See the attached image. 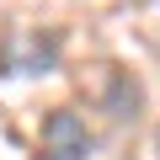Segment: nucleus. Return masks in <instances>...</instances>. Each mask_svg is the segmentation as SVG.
I'll return each instance as SVG.
<instances>
[{
	"label": "nucleus",
	"mask_w": 160,
	"mask_h": 160,
	"mask_svg": "<svg viewBox=\"0 0 160 160\" xmlns=\"http://www.w3.org/2000/svg\"><path fill=\"white\" fill-rule=\"evenodd\" d=\"M96 149V133L86 128V118L59 107L43 118V160H91Z\"/></svg>",
	"instance_id": "1"
},
{
	"label": "nucleus",
	"mask_w": 160,
	"mask_h": 160,
	"mask_svg": "<svg viewBox=\"0 0 160 160\" xmlns=\"http://www.w3.org/2000/svg\"><path fill=\"white\" fill-rule=\"evenodd\" d=\"M53 64H59V43L43 38V32L11 38L6 53H0V75H48Z\"/></svg>",
	"instance_id": "2"
},
{
	"label": "nucleus",
	"mask_w": 160,
	"mask_h": 160,
	"mask_svg": "<svg viewBox=\"0 0 160 160\" xmlns=\"http://www.w3.org/2000/svg\"><path fill=\"white\" fill-rule=\"evenodd\" d=\"M139 102H144V91L133 86L128 75H112V86H107V107H112V118L123 123V118H139Z\"/></svg>",
	"instance_id": "3"
}]
</instances>
